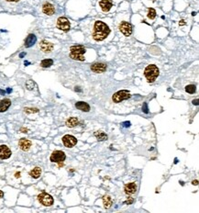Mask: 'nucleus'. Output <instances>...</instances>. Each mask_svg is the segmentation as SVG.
Wrapping results in <instances>:
<instances>
[{
	"label": "nucleus",
	"instance_id": "nucleus-9",
	"mask_svg": "<svg viewBox=\"0 0 199 213\" xmlns=\"http://www.w3.org/2000/svg\"><path fill=\"white\" fill-rule=\"evenodd\" d=\"M119 30L125 36H130L132 33V26L127 21H123L119 24Z\"/></svg>",
	"mask_w": 199,
	"mask_h": 213
},
{
	"label": "nucleus",
	"instance_id": "nucleus-31",
	"mask_svg": "<svg viewBox=\"0 0 199 213\" xmlns=\"http://www.w3.org/2000/svg\"><path fill=\"white\" fill-rule=\"evenodd\" d=\"M20 131H22L23 133H27V132H28V129H26V128H21V129H20Z\"/></svg>",
	"mask_w": 199,
	"mask_h": 213
},
{
	"label": "nucleus",
	"instance_id": "nucleus-21",
	"mask_svg": "<svg viewBox=\"0 0 199 213\" xmlns=\"http://www.w3.org/2000/svg\"><path fill=\"white\" fill-rule=\"evenodd\" d=\"M94 135L97 139V141H99V142H104V141L108 140V135L104 131H95L94 133Z\"/></svg>",
	"mask_w": 199,
	"mask_h": 213
},
{
	"label": "nucleus",
	"instance_id": "nucleus-18",
	"mask_svg": "<svg viewBox=\"0 0 199 213\" xmlns=\"http://www.w3.org/2000/svg\"><path fill=\"white\" fill-rule=\"evenodd\" d=\"M11 106V100L8 98H4L0 100V112H5Z\"/></svg>",
	"mask_w": 199,
	"mask_h": 213
},
{
	"label": "nucleus",
	"instance_id": "nucleus-11",
	"mask_svg": "<svg viewBox=\"0 0 199 213\" xmlns=\"http://www.w3.org/2000/svg\"><path fill=\"white\" fill-rule=\"evenodd\" d=\"M40 48H41V50H42L43 52H45V53H50V52H51L52 50H53V44H52L51 42H49L43 40V41H42L41 43H40Z\"/></svg>",
	"mask_w": 199,
	"mask_h": 213
},
{
	"label": "nucleus",
	"instance_id": "nucleus-8",
	"mask_svg": "<svg viewBox=\"0 0 199 213\" xmlns=\"http://www.w3.org/2000/svg\"><path fill=\"white\" fill-rule=\"evenodd\" d=\"M63 143L66 148H72L73 147L76 143H77V140L74 136L70 135V134H66L63 137Z\"/></svg>",
	"mask_w": 199,
	"mask_h": 213
},
{
	"label": "nucleus",
	"instance_id": "nucleus-30",
	"mask_svg": "<svg viewBox=\"0 0 199 213\" xmlns=\"http://www.w3.org/2000/svg\"><path fill=\"white\" fill-rule=\"evenodd\" d=\"M133 201H134V199H133L132 197H129V198H128V199H127L124 203H125V204H129V205H130V204H132Z\"/></svg>",
	"mask_w": 199,
	"mask_h": 213
},
{
	"label": "nucleus",
	"instance_id": "nucleus-20",
	"mask_svg": "<svg viewBox=\"0 0 199 213\" xmlns=\"http://www.w3.org/2000/svg\"><path fill=\"white\" fill-rule=\"evenodd\" d=\"M42 175V169L40 167H34L30 172H29V175L34 178V179H38Z\"/></svg>",
	"mask_w": 199,
	"mask_h": 213
},
{
	"label": "nucleus",
	"instance_id": "nucleus-28",
	"mask_svg": "<svg viewBox=\"0 0 199 213\" xmlns=\"http://www.w3.org/2000/svg\"><path fill=\"white\" fill-rule=\"evenodd\" d=\"M147 16H148V18L150 20H154L155 18H156V11H155V9H153V8H149V11H148Z\"/></svg>",
	"mask_w": 199,
	"mask_h": 213
},
{
	"label": "nucleus",
	"instance_id": "nucleus-17",
	"mask_svg": "<svg viewBox=\"0 0 199 213\" xmlns=\"http://www.w3.org/2000/svg\"><path fill=\"white\" fill-rule=\"evenodd\" d=\"M36 42H37V37L34 34H29V36L25 40V47H31L36 43Z\"/></svg>",
	"mask_w": 199,
	"mask_h": 213
},
{
	"label": "nucleus",
	"instance_id": "nucleus-1",
	"mask_svg": "<svg viewBox=\"0 0 199 213\" xmlns=\"http://www.w3.org/2000/svg\"><path fill=\"white\" fill-rule=\"evenodd\" d=\"M110 33L109 27L103 21L97 20L95 23L94 32H93V39L96 42L104 41Z\"/></svg>",
	"mask_w": 199,
	"mask_h": 213
},
{
	"label": "nucleus",
	"instance_id": "nucleus-6",
	"mask_svg": "<svg viewBox=\"0 0 199 213\" xmlns=\"http://www.w3.org/2000/svg\"><path fill=\"white\" fill-rule=\"evenodd\" d=\"M65 158H66L65 153H64L63 151L57 150V151H54V152L51 154L50 160H51V162H52V163H57V164H59V163H63V162L65 160Z\"/></svg>",
	"mask_w": 199,
	"mask_h": 213
},
{
	"label": "nucleus",
	"instance_id": "nucleus-39",
	"mask_svg": "<svg viewBox=\"0 0 199 213\" xmlns=\"http://www.w3.org/2000/svg\"><path fill=\"white\" fill-rule=\"evenodd\" d=\"M0 93H1V94H3V95L5 94V92H4V91H2V90H0Z\"/></svg>",
	"mask_w": 199,
	"mask_h": 213
},
{
	"label": "nucleus",
	"instance_id": "nucleus-32",
	"mask_svg": "<svg viewBox=\"0 0 199 213\" xmlns=\"http://www.w3.org/2000/svg\"><path fill=\"white\" fill-rule=\"evenodd\" d=\"M123 125H124L125 127H130V122L126 121V122H124V123H123Z\"/></svg>",
	"mask_w": 199,
	"mask_h": 213
},
{
	"label": "nucleus",
	"instance_id": "nucleus-12",
	"mask_svg": "<svg viewBox=\"0 0 199 213\" xmlns=\"http://www.w3.org/2000/svg\"><path fill=\"white\" fill-rule=\"evenodd\" d=\"M108 65L102 63H95L91 65V70L95 73H104L107 71Z\"/></svg>",
	"mask_w": 199,
	"mask_h": 213
},
{
	"label": "nucleus",
	"instance_id": "nucleus-23",
	"mask_svg": "<svg viewBox=\"0 0 199 213\" xmlns=\"http://www.w3.org/2000/svg\"><path fill=\"white\" fill-rule=\"evenodd\" d=\"M112 203H113V201H112V198H111L110 196L106 195V196L103 197V204H104L105 209H109L112 206Z\"/></svg>",
	"mask_w": 199,
	"mask_h": 213
},
{
	"label": "nucleus",
	"instance_id": "nucleus-27",
	"mask_svg": "<svg viewBox=\"0 0 199 213\" xmlns=\"http://www.w3.org/2000/svg\"><path fill=\"white\" fill-rule=\"evenodd\" d=\"M35 87H36V84H35L32 80H29V81L26 83V87H27L28 90H33Z\"/></svg>",
	"mask_w": 199,
	"mask_h": 213
},
{
	"label": "nucleus",
	"instance_id": "nucleus-40",
	"mask_svg": "<svg viewBox=\"0 0 199 213\" xmlns=\"http://www.w3.org/2000/svg\"><path fill=\"white\" fill-rule=\"evenodd\" d=\"M24 55H25V53H21V54H20V57H23Z\"/></svg>",
	"mask_w": 199,
	"mask_h": 213
},
{
	"label": "nucleus",
	"instance_id": "nucleus-29",
	"mask_svg": "<svg viewBox=\"0 0 199 213\" xmlns=\"http://www.w3.org/2000/svg\"><path fill=\"white\" fill-rule=\"evenodd\" d=\"M142 111L144 113H149V109H148V106H147V103H144L143 106H142Z\"/></svg>",
	"mask_w": 199,
	"mask_h": 213
},
{
	"label": "nucleus",
	"instance_id": "nucleus-3",
	"mask_svg": "<svg viewBox=\"0 0 199 213\" xmlns=\"http://www.w3.org/2000/svg\"><path fill=\"white\" fill-rule=\"evenodd\" d=\"M159 69L154 64H150L146 67L144 71V75L149 83H153L156 80V78L159 76Z\"/></svg>",
	"mask_w": 199,
	"mask_h": 213
},
{
	"label": "nucleus",
	"instance_id": "nucleus-37",
	"mask_svg": "<svg viewBox=\"0 0 199 213\" xmlns=\"http://www.w3.org/2000/svg\"><path fill=\"white\" fill-rule=\"evenodd\" d=\"M6 1H7V2H18L20 0H6Z\"/></svg>",
	"mask_w": 199,
	"mask_h": 213
},
{
	"label": "nucleus",
	"instance_id": "nucleus-2",
	"mask_svg": "<svg viewBox=\"0 0 199 213\" xmlns=\"http://www.w3.org/2000/svg\"><path fill=\"white\" fill-rule=\"evenodd\" d=\"M86 50L83 45H74L70 48V57L76 61H85L86 58L84 54L86 53Z\"/></svg>",
	"mask_w": 199,
	"mask_h": 213
},
{
	"label": "nucleus",
	"instance_id": "nucleus-34",
	"mask_svg": "<svg viewBox=\"0 0 199 213\" xmlns=\"http://www.w3.org/2000/svg\"><path fill=\"white\" fill-rule=\"evenodd\" d=\"M192 184H193L194 186H197V185H198V181H197V180H194V181L192 182Z\"/></svg>",
	"mask_w": 199,
	"mask_h": 213
},
{
	"label": "nucleus",
	"instance_id": "nucleus-5",
	"mask_svg": "<svg viewBox=\"0 0 199 213\" xmlns=\"http://www.w3.org/2000/svg\"><path fill=\"white\" fill-rule=\"evenodd\" d=\"M130 93L127 90H120L117 93H115L113 96H112V99L115 103H120L121 101L123 100H127L130 97Z\"/></svg>",
	"mask_w": 199,
	"mask_h": 213
},
{
	"label": "nucleus",
	"instance_id": "nucleus-14",
	"mask_svg": "<svg viewBox=\"0 0 199 213\" xmlns=\"http://www.w3.org/2000/svg\"><path fill=\"white\" fill-rule=\"evenodd\" d=\"M99 6L104 12H108L113 7V2L112 0H101L99 2Z\"/></svg>",
	"mask_w": 199,
	"mask_h": 213
},
{
	"label": "nucleus",
	"instance_id": "nucleus-10",
	"mask_svg": "<svg viewBox=\"0 0 199 213\" xmlns=\"http://www.w3.org/2000/svg\"><path fill=\"white\" fill-rule=\"evenodd\" d=\"M11 154H12L11 150L7 145H5V144L0 145V158L2 160L8 159L11 156Z\"/></svg>",
	"mask_w": 199,
	"mask_h": 213
},
{
	"label": "nucleus",
	"instance_id": "nucleus-19",
	"mask_svg": "<svg viewBox=\"0 0 199 213\" xmlns=\"http://www.w3.org/2000/svg\"><path fill=\"white\" fill-rule=\"evenodd\" d=\"M75 108L81 111H84V112H88L90 111V106L86 102H84V101H79V102H76L75 103Z\"/></svg>",
	"mask_w": 199,
	"mask_h": 213
},
{
	"label": "nucleus",
	"instance_id": "nucleus-22",
	"mask_svg": "<svg viewBox=\"0 0 199 213\" xmlns=\"http://www.w3.org/2000/svg\"><path fill=\"white\" fill-rule=\"evenodd\" d=\"M65 124H66L67 127H69V128H73V127H75V126H77L79 124V120H78V118H75V117H72V118H69L67 119Z\"/></svg>",
	"mask_w": 199,
	"mask_h": 213
},
{
	"label": "nucleus",
	"instance_id": "nucleus-36",
	"mask_svg": "<svg viewBox=\"0 0 199 213\" xmlns=\"http://www.w3.org/2000/svg\"><path fill=\"white\" fill-rule=\"evenodd\" d=\"M3 197H4V192L0 190V198H2Z\"/></svg>",
	"mask_w": 199,
	"mask_h": 213
},
{
	"label": "nucleus",
	"instance_id": "nucleus-13",
	"mask_svg": "<svg viewBox=\"0 0 199 213\" xmlns=\"http://www.w3.org/2000/svg\"><path fill=\"white\" fill-rule=\"evenodd\" d=\"M42 12L44 13L45 15H48V16L53 15L54 12H55L54 6L51 5V3H45L42 6Z\"/></svg>",
	"mask_w": 199,
	"mask_h": 213
},
{
	"label": "nucleus",
	"instance_id": "nucleus-16",
	"mask_svg": "<svg viewBox=\"0 0 199 213\" xmlns=\"http://www.w3.org/2000/svg\"><path fill=\"white\" fill-rule=\"evenodd\" d=\"M138 189V187H137V184L135 182H132V183H129L125 186L124 188V191L127 195H133L136 193V191Z\"/></svg>",
	"mask_w": 199,
	"mask_h": 213
},
{
	"label": "nucleus",
	"instance_id": "nucleus-26",
	"mask_svg": "<svg viewBox=\"0 0 199 213\" xmlns=\"http://www.w3.org/2000/svg\"><path fill=\"white\" fill-rule=\"evenodd\" d=\"M24 111L27 114H33V113H38L39 112V109H36V108H25L24 109Z\"/></svg>",
	"mask_w": 199,
	"mask_h": 213
},
{
	"label": "nucleus",
	"instance_id": "nucleus-15",
	"mask_svg": "<svg viewBox=\"0 0 199 213\" xmlns=\"http://www.w3.org/2000/svg\"><path fill=\"white\" fill-rule=\"evenodd\" d=\"M19 146H20V148L22 151L27 152V151H29V150L30 149V147H31V142H30L29 140L26 139V138H22V139H20V142H19Z\"/></svg>",
	"mask_w": 199,
	"mask_h": 213
},
{
	"label": "nucleus",
	"instance_id": "nucleus-33",
	"mask_svg": "<svg viewBox=\"0 0 199 213\" xmlns=\"http://www.w3.org/2000/svg\"><path fill=\"white\" fill-rule=\"evenodd\" d=\"M193 104H194V105H196V106H197V105H198V99L193 100Z\"/></svg>",
	"mask_w": 199,
	"mask_h": 213
},
{
	"label": "nucleus",
	"instance_id": "nucleus-7",
	"mask_svg": "<svg viewBox=\"0 0 199 213\" xmlns=\"http://www.w3.org/2000/svg\"><path fill=\"white\" fill-rule=\"evenodd\" d=\"M57 28L64 32H68L71 29V24L69 22L68 19L64 17H61L57 20Z\"/></svg>",
	"mask_w": 199,
	"mask_h": 213
},
{
	"label": "nucleus",
	"instance_id": "nucleus-24",
	"mask_svg": "<svg viewBox=\"0 0 199 213\" xmlns=\"http://www.w3.org/2000/svg\"><path fill=\"white\" fill-rule=\"evenodd\" d=\"M53 64V60L52 59H44L41 63V66L43 68H48Z\"/></svg>",
	"mask_w": 199,
	"mask_h": 213
},
{
	"label": "nucleus",
	"instance_id": "nucleus-35",
	"mask_svg": "<svg viewBox=\"0 0 199 213\" xmlns=\"http://www.w3.org/2000/svg\"><path fill=\"white\" fill-rule=\"evenodd\" d=\"M15 176H16L17 178H19V177L20 176V172H17V173L15 174Z\"/></svg>",
	"mask_w": 199,
	"mask_h": 213
},
{
	"label": "nucleus",
	"instance_id": "nucleus-38",
	"mask_svg": "<svg viewBox=\"0 0 199 213\" xmlns=\"http://www.w3.org/2000/svg\"><path fill=\"white\" fill-rule=\"evenodd\" d=\"M179 24H180V25H184L185 23H184V20H181V21L179 22Z\"/></svg>",
	"mask_w": 199,
	"mask_h": 213
},
{
	"label": "nucleus",
	"instance_id": "nucleus-4",
	"mask_svg": "<svg viewBox=\"0 0 199 213\" xmlns=\"http://www.w3.org/2000/svg\"><path fill=\"white\" fill-rule=\"evenodd\" d=\"M38 200L40 201L41 204H42L43 206H46V207H50L53 204L54 200H53V197L46 193V192H42L39 196H38Z\"/></svg>",
	"mask_w": 199,
	"mask_h": 213
},
{
	"label": "nucleus",
	"instance_id": "nucleus-25",
	"mask_svg": "<svg viewBox=\"0 0 199 213\" xmlns=\"http://www.w3.org/2000/svg\"><path fill=\"white\" fill-rule=\"evenodd\" d=\"M197 90V87L195 85H189L185 87V91L189 94H194Z\"/></svg>",
	"mask_w": 199,
	"mask_h": 213
}]
</instances>
